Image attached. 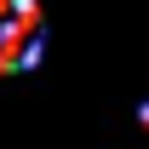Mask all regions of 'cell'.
I'll list each match as a JSON object with an SVG mask.
<instances>
[{
	"instance_id": "6da1fadb",
	"label": "cell",
	"mask_w": 149,
	"mask_h": 149,
	"mask_svg": "<svg viewBox=\"0 0 149 149\" xmlns=\"http://www.w3.org/2000/svg\"><path fill=\"white\" fill-rule=\"evenodd\" d=\"M46 23L35 0H0V74H23L40 63Z\"/></svg>"
},
{
	"instance_id": "7a4b0ae2",
	"label": "cell",
	"mask_w": 149,
	"mask_h": 149,
	"mask_svg": "<svg viewBox=\"0 0 149 149\" xmlns=\"http://www.w3.org/2000/svg\"><path fill=\"white\" fill-rule=\"evenodd\" d=\"M143 126H149V97H143Z\"/></svg>"
}]
</instances>
